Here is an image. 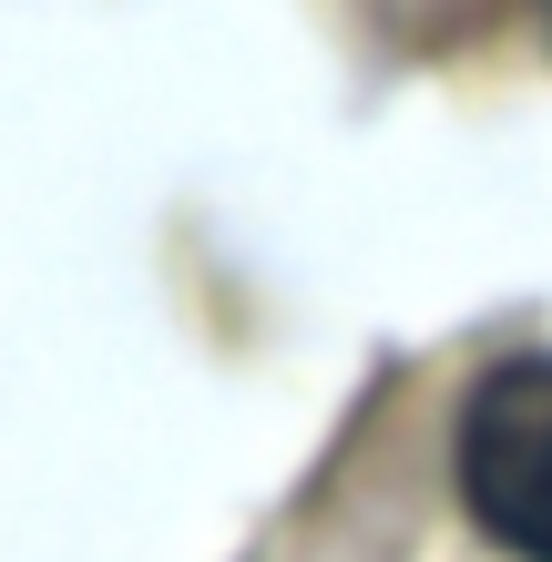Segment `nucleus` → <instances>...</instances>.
<instances>
[{
	"instance_id": "nucleus-1",
	"label": "nucleus",
	"mask_w": 552,
	"mask_h": 562,
	"mask_svg": "<svg viewBox=\"0 0 552 562\" xmlns=\"http://www.w3.org/2000/svg\"><path fill=\"white\" fill-rule=\"evenodd\" d=\"M461 502L511 562H552V358H502L461 400Z\"/></svg>"
},
{
	"instance_id": "nucleus-2",
	"label": "nucleus",
	"mask_w": 552,
	"mask_h": 562,
	"mask_svg": "<svg viewBox=\"0 0 552 562\" xmlns=\"http://www.w3.org/2000/svg\"><path fill=\"white\" fill-rule=\"evenodd\" d=\"M542 11H552V0H542Z\"/></svg>"
}]
</instances>
